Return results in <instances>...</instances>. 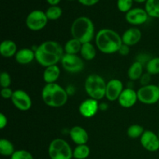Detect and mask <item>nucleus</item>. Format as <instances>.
Listing matches in <instances>:
<instances>
[{
    "instance_id": "72a5a7b5",
    "label": "nucleus",
    "mask_w": 159,
    "mask_h": 159,
    "mask_svg": "<svg viewBox=\"0 0 159 159\" xmlns=\"http://www.w3.org/2000/svg\"><path fill=\"white\" fill-rule=\"evenodd\" d=\"M151 77H152V75H151L150 74H148V72L144 73V74L142 75V76L141 77V79H139L141 86L149 85L151 82Z\"/></svg>"
},
{
    "instance_id": "f704fd0d",
    "label": "nucleus",
    "mask_w": 159,
    "mask_h": 159,
    "mask_svg": "<svg viewBox=\"0 0 159 159\" xmlns=\"http://www.w3.org/2000/svg\"><path fill=\"white\" fill-rule=\"evenodd\" d=\"M151 58H152V57H150V56H149V54H139V56H138V58H137V61L139 62H141L143 65H146V64H147L148 62L150 61Z\"/></svg>"
},
{
    "instance_id": "f3484780",
    "label": "nucleus",
    "mask_w": 159,
    "mask_h": 159,
    "mask_svg": "<svg viewBox=\"0 0 159 159\" xmlns=\"http://www.w3.org/2000/svg\"><path fill=\"white\" fill-rule=\"evenodd\" d=\"M70 138L77 145L86 144L89 141V134L85 128L80 126H75L70 130Z\"/></svg>"
},
{
    "instance_id": "0eeeda50",
    "label": "nucleus",
    "mask_w": 159,
    "mask_h": 159,
    "mask_svg": "<svg viewBox=\"0 0 159 159\" xmlns=\"http://www.w3.org/2000/svg\"><path fill=\"white\" fill-rule=\"evenodd\" d=\"M48 19L46 13L40 9L31 11L26 18V25L32 31H40L47 26Z\"/></svg>"
},
{
    "instance_id": "2eb2a0df",
    "label": "nucleus",
    "mask_w": 159,
    "mask_h": 159,
    "mask_svg": "<svg viewBox=\"0 0 159 159\" xmlns=\"http://www.w3.org/2000/svg\"><path fill=\"white\" fill-rule=\"evenodd\" d=\"M138 101V93L131 88L124 89L118 99V102L120 105L126 109L133 107Z\"/></svg>"
},
{
    "instance_id": "dca6fc26",
    "label": "nucleus",
    "mask_w": 159,
    "mask_h": 159,
    "mask_svg": "<svg viewBox=\"0 0 159 159\" xmlns=\"http://www.w3.org/2000/svg\"><path fill=\"white\" fill-rule=\"evenodd\" d=\"M121 37H122V42L124 44L132 47L139 43L142 37V33L138 27L133 26L124 31Z\"/></svg>"
},
{
    "instance_id": "a878e982",
    "label": "nucleus",
    "mask_w": 159,
    "mask_h": 159,
    "mask_svg": "<svg viewBox=\"0 0 159 159\" xmlns=\"http://www.w3.org/2000/svg\"><path fill=\"white\" fill-rule=\"evenodd\" d=\"M90 155V148L87 144L77 145L73 150V158L75 159H86Z\"/></svg>"
},
{
    "instance_id": "1a4fd4ad",
    "label": "nucleus",
    "mask_w": 159,
    "mask_h": 159,
    "mask_svg": "<svg viewBox=\"0 0 159 159\" xmlns=\"http://www.w3.org/2000/svg\"><path fill=\"white\" fill-rule=\"evenodd\" d=\"M61 63L64 69L69 73H79L85 67L83 60L78 54H65Z\"/></svg>"
},
{
    "instance_id": "f03ea898",
    "label": "nucleus",
    "mask_w": 159,
    "mask_h": 159,
    "mask_svg": "<svg viewBox=\"0 0 159 159\" xmlns=\"http://www.w3.org/2000/svg\"><path fill=\"white\" fill-rule=\"evenodd\" d=\"M97 49L106 54H112L119 51L122 45V37L114 30L103 28L99 30L95 37Z\"/></svg>"
},
{
    "instance_id": "39448f33",
    "label": "nucleus",
    "mask_w": 159,
    "mask_h": 159,
    "mask_svg": "<svg viewBox=\"0 0 159 159\" xmlns=\"http://www.w3.org/2000/svg\"><path fill=\"white\" fill-rule=\"evenodd\" d=\"M84 87L86 94L91 99L99 101L106 97L107 82L105 79L99 75H89L85 79Z\"/></svg>"
},
{
    "instance_id": "2f4dec72",
    "label": "nucleus",
    "mask_w": 159,
    "mask_h": 159,
    "mask_svg": "<svg viewBox=\"0 0 159 159\" xmlns=\"http://www.w3.org/2000/svg\"><path fill=\"white\" fill-rule=\"evenodd\" d=\"M12 83L11 76L7 71H2L0 75V85L2 88H9Z\"/></svg>"
},
{
    "instance_id": "393cba45",
    "label": "nucleus",
    "mask_w": 159,
    "mask_h": 159,
    "mask_svg": "<svg viewBox=\"0 0 159 159\" xmlns=\"http://www.w3.org/2000/svg\"><path fill=\"white\" fill-rule=\"evenodd\" d=\"M13 144L9 140L2 138L0 140V154L2 156L11 157L15 152Z\"/></svg>"
},
{
    "instance_id": "cd10ccee",
    "label": "nucleus",
    "mask_w": 159,
    "mask_h": 159,
    "mask_svg": "<svg viewBox=\"0 0 159 159\" xmlns=\"http://www.w3.org/2000/svg\"><path fill=\"white\" fill-rule=\"evenodd\" d=\"M48 20H57L62 16L63 11L59 6H50L45 11Z\"/></svg>"
},
{
    "instance_id": "423d86ee",
    "label": "nucleus",
    "mask_w": 159,
    "mask_h": 159,
    "mask_svg": "<svg viewBox=\"0 0 159 159\" xmlns=\"http://www.w3.org/2000/svg\"><path fill=\"white\" fill-rule=\"evenodd\" d=\"M48 155L51 159H71L73 158V150L65 140L55 138L50 143Z\"/></svg>"
},
{
    "instance_id": "7ed1b4c3",
    "label": "nucleus",
    "mask_w": 159,
    "mask_h": 159,
    "mask_svg": "<svg viewBox=\"0 0 159 159\" xmlns=\"http://www.w3.org/2000/svg\"><path fill=\"white\" fill-rule=\"evenodd\" d=\"M43 102L51 108H60L68 102V94L66 89L59 84H46L41 92Z\"/></svg>"
},
{
    "instance_id": "f8f14e48",
    "label": "nucleus",
    "mask_w": 159,
    "mask_h": 159,
    "mask_svg": "<svg viewBox=\"0 0 159 159\" xmlns=\"http://www.w3.org/2000/svg\"><path fill=\"white\" fill-rule=\"evenodd\" d=\"M124 84L120 79H113L107 82L106 98L110 102L118 100L120 96L124 91Z\"/></svg>"
},
{
    "instance_id": "f257e3e1",
    "label": "nucleus",
    "mask_w": 159,
    "mask_h": 159,
    "mask_svg": "<svg viewBox=\"0 0 159 159\" xmlns=\"http://www.w3.org/2000/svg\"><path fill=\"white\" fill-rule=\"evenodd\" d=\"M35 60L41 66L56 65L61 61L65 51L64 48L57 41L46 40L37 47L35 50Z\"/></svg>"
},
{
    "instance_id": "bb28decb",
    "label": "nucleus",
    "mask_w": 159,
    "mask_h": 159,
    "mask_svg": "<svg viewBox=\"0 0 159 159\" xmlns=\"http://www.w3.org/2000/svg\"><path fill=\"white\" fill-rule=\"evenodd\" d=\"M145 131L144 127L139 124H132L127 128V136L132 139H137V138H141L144 132Z\"/></svg>"
},
{
    "instance_id": "37998d69",
    "label": "nucleus",
    "mask_w": 159,
    "mask_h": 159,
    "mask_svg": "<svg viewBox=\"0 0 159 159\" xmlns=\"http://www.w3.org/2000/svg\"><path fill=\"white\" fill-rule=\"evenodd\" d=\"M158 88H159V84H158Z\"/></svg>"
},
{
    "instance_id": "79ce46f5",
    "label": "nucleus",
    "mask_w": 159,
    "mask_h": 159,
    "mask_svg": "<svg viewBox=\"0 0 159 159\" xmlns=\"http://www.w3.org/2000/svg\"><path fill=\"white\" fill-rule=\"evenodd\" d=\"M68 1H74V0H68Z\"/></svg>"
},
{
    "instance_id": "20e7f679",
    "label": "nucleus",
    "mask_w": 159,
    "mask_h": 159,
    "mask_svg": "<svg viewBox=\"0 0 159 159\" xmlns=\"http://www.w3.org/2000/svg\"><path fill=\"white\" fill-rule=\"evenodd\" d=\"M72 38L76 39L82 43H89L95 38V25L89 17L82 16L73 21L71 26Z\"/></svg>"
},
{
    "instance_id": "c9c22d12",
    "label": "nucleus",
    "mask_w": 159,
    "mask_h": 159,
    "mask_svg": "<svg viewBox=\"0 0 159 159\" xmlns=\"http://www.w3.org/2000/svg\"><path fill=\"white\" fill-rule=\"evenodd\" d=\"M130 47H129V46H127V45L122 43V45H121L120 48L118 53H119V54H120L121 56H127L129 54H130Z\"/></svg>"
},
{
    "instance_id": "412c9836",
    "label": "nucleus",
    "mask_w": 159,
    "mask_h": 159,
    "mask_svg": "<svg viewBox=\"0 0 159 159\" xmlns=\"http://www.w3.org/2000/svg\"><path fill=\"white\" fill-rule=\"evenodd\" d=\"M143 74H144V65L138 61L132 63L127 71V76L131 81L139 80Z\"/></svg>"
},
{
    "instance_id": "9b49d317",
    "label": "nucleus",
    "mask_w": 159,
    "mask_h": 159,
    "mask_svg": "<svg viewBox=\"0 0 159 159\" xmlns=\"http://www.w3.org/2000/svg\"><path fill=\"white\" fill-rule=\"evenodd\" d=\"M149 18L148 14L143 8H132L130 11L125 13V19L127 22L133 26H140L148 21Z\"/></svg>"
},
{
    "instance_id": "c756f323",
    "label": "nucleus",
    "mask_w": 159,
    "mask_h": 159,
    "mask_svg": "<svg viewBox=\"0 0 159 159\" xmlns=\"http://www.w3.org/2000/svg\"><path fill=\"white\" fill-rule=\"evenodd\" d=\"M134 0H117L116 6L121 12L127 13L132 9Z\"/></svg>"
},
{
    "instance_id": "4be33fe9",
    "label": "nucleus",
    "mask_w": 159,
    "mask_h": 159,
    "mask_svg": "<svg viewBox=\"0 0 159 159\" xmlns=\"http://www.w3.org/2000/svg\"><path fill=\"white\" fill-rule=\"evenodd\" d=\"M80 54L82 58L84 59V60L85 61L93 60L96 56V47L92 43V42L82 43V48H81Z\"/></svg>"
},
{
    "instance_id": "7c9ffc66",
    "label": "nucleus",
    "mask_w": 159,
    "mask_h": 159,
    "mask_svg": "<svg viewBox=\"0 0 159 159\" xmlns=\"http://www.w3.org/2000/svg\"><path fill=\"white\" fill-rule=\"evenodd\" d=\"M10 159H34V157L28 151L20 149L16 151L13 155L10 157Z\"/></svg>"
},
{
    "instance_id": "6e6552de",
    "label": "nucleus",
    "mask_w": 159,
    "mask_h": 159,
    "mask_svg": "<svg viewBox=\"0 0 159 159\" xmlns=\"http://www.w3.org/2000/svg\"><path fill=\"white\" fill-rule=\"evenodd\" d=\"M137 93L138 101L146 105H153L159 101V88L156 85L149 84L141 86Z\"/></svg>"
},
{
    "instance_id": "9d476101",
    "label": "nucleus",
    "mask_w": 159,
    "mask_h": 159,
    "mask_svg": "<svg viewBox=\"0 0 159 159\" xmlns=\"http://www.w3.org/2000/svg\"><path fill=\"white\" fill-rule=\"evenodd\" d=\"M12 104L21 111H27L32 107V99L26 91L22 89L15 90L11 98Z\"/></svg>"
},
{
    "instance_id": "4c0bfd02",
    "label": "nucleus",
    "mask_w": 159,
    "mask_h": 159,
    "mask_svg": "<svg viewBox=\"0 0 159 159\" xmlns=\"http://www.w3.org/2000/svg\"><path fill=\"white\" fill-rule=\"evenodd\" d=\"M8 124V119L4 113H0V128L2 130L7 126Z\"/></svg>"
},
{
    "instance_id": "e433bc0d",
    "label": "nucleus",
    "mask_w": 159,
    "mask_h": 159,
    "mask_svg": "<svg viewBox=\"0 0 159 159\" xmlns=\"http://www.w3.org/2000/svg\"><path fill=\"white\" fill-rule=\"evenodd\" d=\"M80 4L85 6H93L97 4L100 0H78Z\"/></svg>"
},
{
    "instance_id": "a19ab883",
    "label": "nucleus",
    "mask_w": 159,
    "mask_h": 159,
    "mask_svg": "<svg viewBox=\"0 0 159 159\" xmlns=\"http://www.w3.org/2000/svg\"><path fill=\"white\" fill-rule=\"evenodd\" d=\"M158 138H159V130H158Z\"/></svg>"
},
{
    "instance_id": "5701e85b",
    "label": "nucleus",
    "mask_w": 159,
    "mask_h": 159,
    "mask_svg": "<svg viewBox=\"0 0 159 159\" xmlns=\"http://www.w3.org/2000/svg\"><path fill=\"white\" fill-rule=\"evenodd\" d=\"M82 43L75 38L68 40L64 46L65 54H78L80 53Z\"/></svg>"
},
{
    "instance_id": "c03bdc74",
    "label": "nucleus",
    "mask_w": 159,
    "mask_h": 159,
    "mask_svg": "<svg viewBox=\"0 0 159 159\" xmlns=\"http://www.w3.org/2000/svg\"><path fill=\"white\" fill-rule=\"evenodd\" d=\"M158 105H159V101H158Z\"/></svg>"
},
{
    "instance_id": "ddd939ff",
    "label": "nucleus",
    "mask_w": 159,
    "mask_h": 159,
    "mask_svg": "<svg viewBox=\"0 0 159 159\" xmlns=\"http://www.w3.org/2000/svg\"><path fill=\"white\" fill-rule=\"evenodd\" d=\"M141 144L145 150L155 152L159 150L158 135L152 130H145L140 138Z\"/></svg>"
},
{
    "instance_id": "4468645a",
    "label": "nucleus",
    "mask_w": 159,
    "mask_h": 159,
    "mask_svg": "<svg viewBox=\"0 0 159 159\" xmlns=\"http://www.w3.org/2000/svg\"><path fill=\"white\" fill-rule=\"evenodd\" d=\"M99 110V101L91 99V98L82 101L79 107V111L80 114L85 118L93 117L97 113Z\"/></svg>"
},
{
    "instance_id": "a211bd4d",
    "label": "nucleus",
    "mask_w": 159,
    "mask_h": 159,
    "mask_svg": "<svg viewBox=\"0 0 159 159\" xmlns=\"http://www.w3.org/2000/svg\"><path fill=\"white\" fill-rule=\"evenodd\" d=\"M35 59V51L30 48H21L15 55V60L20 65H28Z\"/></svg>"
},
{
    "instance_id": "b1692460",
    "label": "nucleus",
    "mask_w": 159,
    "mask_h": 159,
    "mask_svg": "<svg viewBox=\"0 0 159 159\" xmlns=\"http://www.w3.org/2000/svg\"><path fill=\"white\" fill-rule=\"evenodd\" d=\"M144 9L149 17L159 19V0H147L144 3Z\"/></svg>"
},
{
    "instance_id": "aec40b11",
    "label": "nucleus",
    "mask_w": 159,
    "mask_h": 159,
    "mask_svg": "<svg viewBox=\"0 0 159 159\" xmlns=\"http://www.w3.org/2000/svg\"><path fill=\"white\" fill-rule=\"evenodd\" d=\"M61 75V69L57 65L45 68L43 74V81L46 84L56 83Z\"/></svg>"
},
{
    "instance_id": "58836bf2",
    "label": "nucleus",
    "mask_w": 159,
    "mask_h": 159,
    "mask_svg": "<svg viewBox=\"0 0 159 159\" xmlns=\"http://www.w3.org/2000/svg\"><path fill=\"white\" fill-rule=\"evenodd\" d=\"M46 1L50 6H58L61 0H46Z\"/></svg>"
},
{
    "instance_id": "473e14b6",
    "label": "nucleus",
    "mask_w": 159,
    "mask_h": 159,
    "mask_svg": "<svg viewBox=\"0 0 159 159\" xmlns=\"http://www.w3.org/2000/svg\"><path fill=\"white\" fill-rule=\"evenodd\" d=\"M14 91H12V89L11 88H2L1 89V96L3 99H10L12 98V95H13Z\"/></svg>"
},
{
    "instance_id": "c85d7f7f",
    "label": "nucleus",
    "mask_w": 159,
    "mask_h": 159,
    "mask_svg": "<svg viewBox=\"0 0 159 159\" xmlns=\"http://www.w3.org/2000/svg\"><path fill=\"white\" fill-rule=\"evenodd\" d=\"M146 71L151 75H159V57H152L145 65Z\"/></svg>"
},
{
    "instance_id": "6ab92c4d",
    "label": "nucleus",
    "mask_w": 159,
    "mask_h": 159,
    "mask_svg": "<svg viewBox=\"0 0 159 159\" xmlns=\"http://www.w3.org/2000/svg\"><path fill=\"white\" fill-rule=\"evenodd\" d=\"M16 43L12 40H4L0 44V54L3 57L9 58L15 57L17 53Z\"/></svg>"
},
{
    "instance_id": "ea45409f",
    "label": "nucleus",
    "mask_w": 159,
    "mask_h": 159,
    "mask_svg": "<svg viewBox=\"0 0 159 159\" xmlns=\"http://www.w3.org/2000/svg\"><path fill=\"white\" fill-rule=\"evenodd\" d=\"M147 0H134V2H136L138 3H145Z\"/></svg>"
}]
</instances>
